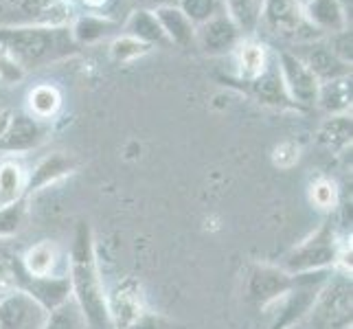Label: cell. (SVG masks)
Masks as SVG:
<instances>
[{
    "label": "cell",
    "mask_w": 353,
    "mask_h": 329,
    "mask_svg": "<svg viewBox=\"0 0 353 329\" xmlns=\"http://www.w3.org/2000/svg\"><path fill=\"white\" fill-rule=\"evenodd\" d=\"M44 329H90V325L77 303L68 299L59 308L48 312Z\"/></svg>",
    "instance_id": "d4e9b609"
},
{
    "label": "cell",
    "mask_w": 353,
    "mask_h": 329,
    "mask_svg": "<svg viewBox=\"0 0 353 329\" xmlns=\"http://www.w3.org/2000/svg\"><path fill=\"white\" fill-rule=\"evenodd\" d=\"M176 7L191 20L193 27H200V24L222 14L220 0H178Z\"/></svg>",
    "instance_id": "f546056e"
},
{
    "label": "cell",
    "mask_w": 353,
    "mask_h": 329,
    "mask_svg": "<svg viewBox=\"0 0 353 329\" xmlns=\"http://www.w3.org/2000/svg\"><path fill=\"white\" fill-rule=\"evenodd\" d=\"M299 158H301V148L294 143V141H285L281 143L279 148H274V154H272V161L276 167H281V169H290V167H294L299 163Z\"/></svg>",
    "instance_id": "d6a6232c"
},
{
    "label": "cell",
    "mask_w": 353,
    "mask_h": 329,
    "mask_svg": "<svg viewBox=\"0 0 353 329\" xmlns=\"http://www.w3.org/2000/svg\"><path fill=\"white\" fill-rule=\"evenodd\" d=\"M46 316L40 303L20 288L0 297V329H44Z\"/></svg>",
    "instance_id": "9c48e42d"
},
{
    "label": "cell",
    "mask_w": 353,
    "mask_h": 329,
    "mask_svg": "<svg viewBox=\"0 0 353 329\" xmlns=\"http://www.w3.org/2000/svg\"><path fill=\"white\" fill-rule=\"evenodd\" d=\"M20 257L9 243V239H0V292L16 290L20 281Z\"/></svg>",
    "instance_id": "484cf974"
},
{
    "label": "cell",
    "mask_w": 353,
    "mask_h": 329,
    "mask_svg": "<svg viewBox=\"0 0 353 329\" xmlns=\"http://www.w3.org/2000/svg\"><path fill=\"white\" fill-rule=\"evenodd\" d=\"M268 68V57H265V48L261 44L248 42L239 48V77L252 81L257 79L261 72Z\"/></svg>",
    "instance_id": "83f0119b"
},
{
    "label": "cell",
    "mask_w": 353,
    "mask_h": 329,
    "mask_svg": "<svg viewBox=\"0 0 353 329\" xmlns=\"http://www.w3.org/2000/svg\"><path fill=\"white\" fill-rule=\"evenodd\" d=\"M296 277L274 263H254L246 277V299L254 308H274L292 292Z\"/></svg>",
    "instance_id": "5b68a950"
},
{
    "label": "cell",
    "mask_w": 353,
    "mask_h": 329,
    "mask_svg": "<svg viewBox=\"0 0 353 329\" xmlns=\"http://www.w3.org/2000/svg\"><path fill=\"white\" fill-rule=\"evenodd\" d=\"M248 83H250L252 97L259 103L272 106V108H294V101L290 99L283 77H281V70H279L276 64H268V68L261 72V75Z\"/></svg>",
    "instance_id": "2e32d148"
},
{
    "label": "cell",
    "mask_w": 353,
    "mask_h": 329,
    "mask_svg": "<svg viewBox=\"0 0 353 329\" xmlns=\"http://www.w3.org/2000/svg\"><path fill=\"white\" fill-rule=\"evenodd\" d=\"M150 48H152L150 44H145L125 33L110 44V55L117 59V62H130V59H137L145 53H150Z\"/></svg>",
    "instance_id": "1f68e13d"
},
{
    "label": "cell",
    "mask_w": 353,
    "mask_h": 329,
    "mask_svg": "<svg viewBox=\"0 0 353 329\" xmlns=\"http://www.w3.org/2000/svg\"><path fill=\"white\" fill-rule=\"evenodd\" d=\"M340 248H343V241L338 239L334 224L327 219V222H323L316 228L305 241H301L294 250L288 252L281 268H285L290 275H312V272L336 270Z\"/></svg>",
    "instance_id": "277c9868"
},
{
    "label": "cell",
    "mask_w": 353,
    "mask_h": 329,
    "mask_svg": "<svg viewBox=\"0 0 353 329\" xmlns=\"http://www.w3.org/2000/svg\"><path fill=\"white\" fill-rule=\"evenodd\" d=\"M299 3H301V7H305V5L310 3V0H299Z\"/></svg>",
    "instance_id": "f35d334b"
},
{
    "label": "cell",
    "mask_w": 353,
    "mask_h": 329,
    "mask_svg": "<svg viewBox=\"0 0 353 329\" xmlns=\"http://www.w3.org/2000/svg\"><path fill=\"white\" fill-rule=\"evenodd\" d=\"M48 134L44 121L35 119L27 112H14L11 123L0 141V152L7 154H27L35 148H40Z\"/></svg>",
    "instance_id": "30bf717a"
},
{
    "label": "cell",
    "mask_w": 353,
    "mask_h": 329,
    "mask_svg": "<svg viewBox=\"0 0 353 329\" xmlns=\"http://www.w3.org/2000/svg\"><path fill=\"white\" fill-rule=\"evenodd\" d=\"M239 38H241L239 27L226 14L215 16L196 29V42L209 55H224L228 51H233Z\"/></svg>",
    "instance_id": "4fadbf2b"
},
{
    "label": "cell",
    "mask_w": 353,
    "mask_h": 329,
    "mask_svg": "<svg viewBox=\"0 0 353 329\" xmlns=\"http://www.w3.org/2000/svg\"><path fill=\"white\" fill-rule=\"evenodd\" d=\"M68 277L72 301L86 316L90 329H114L110 308H108V290L97 263L92 228L83 219L75 228V239L70 246Z\"/></svg>",
    "instance_id": "6da1fadb"
},
{
    "label": "cell",
    "mask_w": 353,
    "mask_h": 329,
    "mask_svg": "<svg viewBox=\"0 0 353 329\" xmlns=\"http://www.w3.org/2000/svg\"><path fill=\"white\" fill-rule=\"evenodd\" d=\"M310 200L316 209H321L325 213H332L338 209V202H340V193L336 182L330 178H319L316 182H312L310 187Z\"/></svg>",
    "instance_id": "4dcf8cb0"
},
{
    "label": "cell",
    "mask_w": 353,
    "mask_h": 329,
    "mask_svg": "<svg viewBox=\"0 0 353 329\" xmlns=\"http://www.w3.org/2000/svg\"><path fill=\"white\" fill-rule=\"evenodd\" d=\"M353 286L347 272L327 277L316 297L288 329H351Z\"/></svg>",
    "instance_id": "3957f363"
},
{
    "label": "cell",
    "mask_w": 353,
    "mask_h": 329,
    "mask_svg": "<svg viewBox=\"0 0 353 329\" xmlns=\"http://www.w3.org/2000/svg\"><path fill=\"white\" fill-rule=\"evenodd\" d=\"M77 48L66 24L0 27V51L22 68H40L59 62Z\"/></svg>",
    "instance_id": "7a4b0ae2"
},
{
    "label": "cell",
    "mask_w": 353,
    "mask_h": 329,
    "mask_svg": "<svg viewBox=\"0 0 353 329\" xmlns=\"http://www.w3.org/2000/svg\"><path fill=\"white\" fill-rule=\"evenodd\" d=\"M22 75H24V70L9 55L0 51V81H18Z\"/></svg>",
    "instance_id": "e575fe53"
},
{
    "label": "cell",
    "mask_w": 353,
    "mask_h": 329,
    "mask_svg": "<svg viewBox=\"0 0 353 329\" xmlns=\"http://www.w3.org/2000/svg\"><path fill=\"white\" fill-rule=\"evenodd\" d=\"M332 48V53L336 57H340L343 62L351 64V46H353V38H351V31H338V33H332V40L327 44Z\"/></svg>",
    "instance_id": "836d02e7"
},
{
    "label": "cell",
    "mask_w": 353,
    "mask_h": 329,
    "mask_svg": "<svg viewBox=\"0 0 353 329\" xmlns=\"http://www.w3.org/2000/svg\"><path fill=\"white\" fill-rule=\"evenodd\" d=\"M125 31L128 35H132V38H137L145 44H156V42H165V31L161 27V22H158V18L152 14V11H134V14L130 16L128 24H125Z\"/></svg>",
    "instance_id": "7402d4cb"
},
{
    "label": "cell",
    "mask_w": 353,
    "mask_h": 329,
    "mask_svg": "<svg viewBox=\"0 0 353 329\" xmlns=\"http://www.w3.org/2000/svg\"><path fill=\"white\" fill-rule=\"evenodd\" d=\"M228 16L233 20L239 31L250 33L261 18V0H224Z\"/></svg>",
    "instance_id": "4316f807"
},
{
    "label": "cell",
    "mask_w": 353,
    "mask_h": 329,
    "mask_svg": "<svg viewBox=\"0 0 353 329\" xmlns=\"http://www.w3.org/2000/svg\"><path fill=\"white\" fill-rule=\"evenodd\" d=\"M24 222H27V198L0 206V239H11L18 235Z\"/></svg>",
    "instance_id": "f1b7e54d"
},
{
    "label": "cell",
    "mask_w": 353,
    "mask_h": 329,
    "mask_svg": "<svg viewBox=\"0 0 353 329\" xmlns=\"http://www.w3.org/2000/svg\"><path fill=\"white\" fill-rule=\"evenodd\" d=\"M64 14L59 0H0V27L64 24Z\"/></svg>",
    "instance_id": "8992f818"
},
{
    "label": "cell",
    "mask_w": 353,
    "mask_h": 329,
    "mask_svg": "<svg viewBox=\"0 0 353 329\" xmlns=\"http://www.w3.org/2000/svg\"><path fill=\"white\" fill-rule=\"evenodd\" d=\"M319 103L330 114H347L351 110V77L321 83Z\"/></svg>",
    "instance_id": "ffe728a7"
},
{
    "label": "cell",
    "mask_w": 353,
    "mask_h": 329,
    "mask_svg": "<svg viewBox=\"0 0 353 329\" xmlns=\"http://www.w3.org/2000/svg\"><path fill=\"white\" fill-rule=\"evenodd\" d=\"M276 66L281 70L285 90L294 106H316L321 92V81L314 77V72L305 66V62L296 53L281 51L276 57Z\"/></svg>",
    "instance_id": "ba28073f"
},
{
    "label": "cell",
    "mask_w": 353,
    "mask_h": 329,
    "mask_svg": "<svg viewBox=\"0 0 353 329\" xmlns=\"http://www.w3.org/2000/svg\"><path fill=\"white\" fill-rule=\"evenodd\" d=\"M154 16L158 18V22H161V27L165 31V38L169 42H174L182 48H187L196 42V27H193L191 20L182 14L176 5L158 7L154 11Z\"/></svg>",
    "instance_id": "ac0fdd59"
},
{
    "label": "cell",
    "mask_w": 353,
    "mask_h": 329,
    "mask_svg": "<svg viewBox=\"0 0 353 329\" xmlns=\"http://www.w3.org/2000/svg\"><path fill=\"white\" fill-rule=\"evenodd\" d=\"M11 117H14V110H11V108H3V110H0V141H3L5 132H7V128L11 123Z\"/></svg>",
    "instance_id": "d590c367"
},
{
    "label": "cell",
    "mask_w": 353,
    "mask_h": 329,
    "mask_svg": "<svg viewBox=\"0 0 353 329\" xmlns=\"http://www.w3.org/2000/svg\"><path fill=\"white\" fill-rule=\"evenodd\" d=\"M303 16H305V20L321 33L345 31L349 22L338 0H310V3L303 7Z\"/></svg>",
    "instance_id": "e0dca14e"
},
{
    "label": "cell",
    "mask_w": 353,
    "mask_h": 329,
    "mask_svg": "<svg viewBox=\"0 0 353 329\" xmlns=\"http://www.w3.org/2000/svg\"><path fill=\"white\" fill-rule=\"evenodd\" d=\"M27 189V172L16 158H5L0 163V206L24 200Z\"/></svg>",
    "instance_id": "d6986e66"
},
{
    "label": "cell",
    "mask_w": 353,
    "mask_h": 329,
    "mask_svg": "<svg viewBox=\"0 0 353 329\" xmlns=\"http://www.w3.org/2000/svg\"><path fill=\"white\" fill-rule=\"evenodd\" d=\"M79 167V161L75 156H70L66 152H53L44 156L42 161L35 165L31 172H27V189H24V198L33 196L46 187L55 185V182L68 178L70 174H75Z\"/></svg>",
    "instance_id": "8fae6325"
},
{
    "label": "cell",
    "mask_w": 353,
    "mask_h": 329,
    "mask_svg": "<svg viewBox=\"0 0 353 329\" xmlns=\"http://www.w3.org/2000/svg\"><path fill=\"white\" fill-rule=\"evenodd\" d=\"M299 57L305 62V66L314 72V77L321 83L351 77V64L336 57L327 44H319V42L310 44V46H305V55H299Z\"/></svg>",
    "instance_id": "9a60e30c"
},
{
    "label": "cell",
    "mask_w": 353,
    "mask_h": 329,
    "mask_svg": "<svg viewBox=\"0 0 353 329\" xmlns=\"http://www.w3.org/2000/svg\"><path fill=\"white\" fill-rule=\"evenodd\" d=\"M319 143L327 150L340 152L351 145V117L349 114H330L319 128Z\"/></svg>",
    "instance_id": "44dd1931"
},
{
    "label": "cell",
    "mask_w": 353,
    "mask_h": 329,
    "mask_svg": "<svg viewBox=\"0 0 353 329\" xmlns=\"http://www.w3.org/2000/svg\"><path fill=\"white\" fill-rule=\"evenodd\" d=\"M88 7H101V5H105V0H83Z\"/></svg>",
    "instance_id": "74e56055"
},
{
    "label": "cell",
    "mask_w": 353,
    "mask_h": 329,
    "mask_svg": "<svg viewBox=\"0 0 353 329\" xmlns=\"http://www.w3.org/2000/svg\"><path fill=\"white\" fill-rule=\"evenodd\" d=\"M117 24L108 18H99V16H81L75 20V24L70 27L72 40L75 44H92L99 42L101 38H105Z\"/></svg>",
    "instance_id": "cb8c5ba5"
},
{
    "label": "cell",
    "mask_w": 353,
    "mask_h": 329,
    "mask_svg": "<svg viewBox=\"0 0 353 329\" xmlns=\"http://www.w3.org/2000/svg\"><path fill=\"white\" fill-rule=\"evenodd\" d=\"M158 7H167V5H178V0H154Z\"/></svg>",
    "instance_id": "8d00e7d4"
},
{
    "label": "cell",
    "mask_w": 353,
    "mask_h": 329,
    "mask_svg": "<svg viewBox=\"0 0 353 329\" xmlns=\"http://www.w3.org/2000/svg\"><path fill=\"white\" fill-rule=\"evenodd\" d=\"M20 268L22 275L27 277H53L68 272V268H62V250L57 243L46 239L24 250L20 257Z\"/></svg>",
    "instance_id": "5bb4252c"
},
{
    "label": "cell",
    "mask_w": 353,
    "mask_h": 329,
    "mask_svg": "<svg viewBox=\"0 0 353 329\" xmlns=\"http://www.w3.org/2000/svg\"><path fill=\"white\" fill-rule=\"evenodd\" d=\"M261 18L268 29L283 38L314 40L321 35V31H316L303 16L299 0H265L261 7Z\"/></svg>",
    "instance_id": "52a82bcc"
},
{
    "label": "cell",
    "mask_w": 353,
    "mask_h": 329,
    "mask_svg": "<svg viewBox=\"0 0 353 329\" xmlns=\"http://www.w3.org/2000/svg\"><path fill=\"white\" fill-rule=\"evenodd\" d=\"M18 288L27 292L29 297H33L46 312H51L62 306V303H66L68 299H72L68 272L53 275V277H27L20 272Z\"/></svg>",
    "instance_id": "7c38bea8"
},
{
    "label": "cell",
    "mask_w": 353,
    "mask_h": 329,
    "mask_svg": "<svg viewBox=\"0 0 353 329\" xmlns=\"http://www.w3.org/2000/svg\"><path fill=\"white\" fill-rule=\"evenodd\" d=\"M29 110L35 119L40 121H46L57 114L59 106H62V94H59V90L55 86H51V83H40V86H35L29 97Z\"/></svg>",
    "instance_id": "603a6c76"
}]
</instances>
